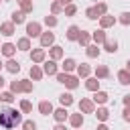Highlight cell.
I'll return each mask as SVG.
<instances>
[{"instance_id": "7402d4cb", "label": "cell", "mask_w": 130, "mask_h": 130, "mask_svg": "<svg viewBox=\"0 0 130 130\" xmlns=\"http://www.w3.org/2000/svg\"><path fill=\"white\" fill-rule=\"evenodd\" d=\"M128 69H130V63H128Z\"/></svg>"}, {"instance_id": "8fae6325", "label": "cell", "mask_w": 130, "mask_h": 130, "mask_svg": "<svg viewBox=\"0 0 130 130\" xmlns=\"http://www.w3.org/2000/svg\"><path fill=\"white\" fill-rule=\"evenodd\" d=\"M96 100H98V102H106V94H98Z\"/></svg>"}, {"instance_id": "7c38bea8", "label": "cell", "mask_w": 130, "mask_h": 130, "mask_svg": "<svg viewBox=\"0 0 130 130\" xmlns=\"http://www.w3.org/2000/svg\"><path fill=\"white\" fill-rule=\"evenodd\" d=\"M24 130H35V124H32V122H26V124H24Z\"/></svg>"}, {"instance_id": "44dd1931", "label": "cell", "mask_w": 130, "mask_h": 130, "mask_svg": "<svg viewBox=\"0 0 130 130\" xmlns=\"http://www.w3.org/2000/svg\"><path fill=\"white\" fill-rule=\"evenodd\" d=\"M57 130H63V128H61V126H59V128H57Z\"/></svg>"}, {"instance_id": "6da1fadb", "label": "cell", "mask_w": 130, "mask_h": 130, "mask_svg": "<svg viewBox=\"0 0 130 130\" xmlns=\"http://www.w3.org/2000/svg\"><path fill=\"white\" fill-rule=\"evenodd\" d=\"M20 122V116L18 112H12V110H4L2 114H0V124H2L4 128H12L14 124Z\"/></svg>"}, {"instance_id": "9c48e42d", "label": "cell", "mask_w": 130, "mask_h": 130, "mask_svg": "<svg viewBox=\"0 0 130 130\" xmlns=\"http://www.w3.org/2000/svg\"><path fill=\"white\" fill-rule=\"evenodd\" d=\"M51 41H53V35H45V37H43V45H49Z\"/></svg>"}, {"instance_id": "d6986e66", "label": "cell", "mask_w": 130, "mask_h": 130, "mask_svg": "<svg viewBox=\"0 0 130 130\" xmlns=\"http://www.w3.org/2000/svg\"><path fill=\"white\" fill-rule=\"evenodd\" d=\"M100 130H108V128H106V126H100Z\"/></svg>"}, {"instance_id": "4fadbf2b", "label": "cell", "mask_w": 130, "mask_h": 130, "mask_svg": "<svg viewBox=\"0 0 130 130\" xmlns=\"http://www.w3.org/2000/svg\"><path fill=\"white\" fill-rule=\"evenodd\" d=\"M73 65H75L73 61H65V69H73Z\"/></svg>"}, {"instance_id": "5b68a950", "label": "cell", "mask_w": 130, "mask_h": 130, "mask_svg": "<svg viewBox=\"0 0 130 130\" xmlns=\"http://www.w3.org/2000/svg\"><path fill=\"white\" fill-rule=\"evenodd\" d=\"M8 69H10V71H18V63L10 61V63H8Z\"/></svg>"}, {"instance_id": "ba28073f", "label": "cell", "mask_w": 130, "mask_h": 130, "mask_svg": "<svg viewBox=\"0 0 130 130\" xmlns=\"http://www.w3.org/2000/svg\"><path fill=\"white\" fill-rule=\"evenodd\" d=\"M75 37H77V28L71 26V28H69V39H75Z\"/></svg>"}, {"instance_id": "30bf717a", "label": "cell", "mask_w": 130, "mask_h": 130, "mask_svg": "<svg viewBox=\"0 0 130 130\" xmlns=\"http://www.w3.org/2000/svg\"><path fill=\"white\" fill-rule=\"evenodd\" d=\"M45 69H47V73H55V65H53V63H49Z\"/></svg>"}, {"instance_id": "7a4b0ae2", "label": "cell", "mask_w": 130, "mask_h": 130, "mask_svg": "<svg viewBox=\"0 0 130 130\" xmlns=\"http://www.w3.org/2000/svg\"><path fill=\"white\" fill-rule=\"evenodd\" d=\"M28 35H30V37H37V35H39V26H37V24H30V26H28Z\"/></svg>"}, {"instance_id": "52a82bcc", "label": "cell", "mask_w": 130, "mask_h": 130, "mask_svg": "<svg viewBox=\"0 0 130 130\" xmlns=\"http://www.w3.org/2000/svg\"><path fill=\"white\" fill-rule=\"evenodd\" d=\"M12 51H14L12 45H4V53H6V55H12Z\"/></svg>"}, {"instance_id": "3957f363", "label": "cell", "mask_w": 130, "mask_h": 130, "mask_svg": "<svg viewBox=\"0 0 130 130\" xmlns=\"http://www.w3.org/2000/svg\"><path fill=\"white\" fill-rule=\"evenodd\" d=\"M41 112H43V114H49V112H51V104L43 102V104H41Z\"/></svg>"}, {"instance_id": "ac0fdd59", "label": "cell", "mask_w": 130, "mask_h": 130, "mask_svg": "<svg viewBox=\"0 0 130 130\" xmlns=\"http://www.w3.org/2000/svg\"><path fill=\"white\" fill-rule=\"evenodd\" d=\"M84 110H92V104L90 102H84Z\"/></svg>"}, {"instance_id": "277c9868", "label": "cell", "mask_w": 130, "mask_h": 130, "mask_svg": "<svg viewBox=\"0 0 130 130\" xmlns=\"http://www.w3.org/2000/svg\"><path fill=\"white\" fill-rule=\"evenodd\" d=\"M61 102H63L65 106H69V104H71V96H61Z\"/></svg>"}, {"instance_id": "e0dca14e", "label": "cell", "mask_w": 130, "mask_h": 130, "mask_svg": "<svg viewBox=\"0 0 130 130\" xmlns=\"http://www.w3.org/2000/svg\"><path fill=\"white\" fill-rule=\"evenodd\" d=\"M2 100H4V102H10V100H12V96H10V94H4V96H2Z\"/></svg>"}, {"instance_id": "8992f818", "label": "cell", "mask_w": 130, "mask_h": 130, "mask_svg": "<svg viewBox=\"0 0 130 130\" xmlns=\"http://www.w3.org/2000/svg\"><path fill=\"white\" fill-rule=\"evenodd\" d=\"M55 116H57V120H63L65 116H67V112H65V110H59V112L55 114Z\"/></svg>"}, {"instance_id": "5bb4252c", "label": "cell", "mask_w": 130, "mask_h": 130, "mask_svg": "<svg viewBox=\"0 0 130 130\" xmlns=\"http://www.w3.org/2000/svg\"><path fill=\"white\" fill-rule=\"evenodd\" d=\"M98 116H100V118H102V120H104V118H106V116H108V112H106V110H100V112H98Z\"/></svg>"}, {"instance_id": "2e32d148", "label": "cell", "mask_w": 130, "mask_h": 130, "mask_svg": "<svg viewBox=\"0 0 130 130\" xmlns=\"http://www.w3.org/2000/svg\"><path fill=\"white\" fill-rule=\"evenodd\" d=\"M22 18H24L22 14H14V20H16V22H22Z\"/></svg>"}, {"instance_id": "ffe728a7", "label": "cell", "mask_w": 130, "mask_h": 130, "mask_svg": "<svg viewBox=\"0 0 130 130\" xmlns=\"http://www.w3.org/2000/svg\"><path fill=\"white\" fill-rule=\"evenodd\" d=\"M0 86H2V77H0Z\"/></svg>"}, {"instance_id": "9a60e30c", "label": "cell", "mask_w": 130, "mask_h": 130, "mask_svg": "<svg viewBox=\"0 0 130 130\" xmlns=\"http://www.w3.org/2000/svg\"><path fill=\"white\" fill-rule=\"evenodd\" d=\"M120 79H122V84H128V75L126 73H120Z\"/></svg>"}]
</instances>
